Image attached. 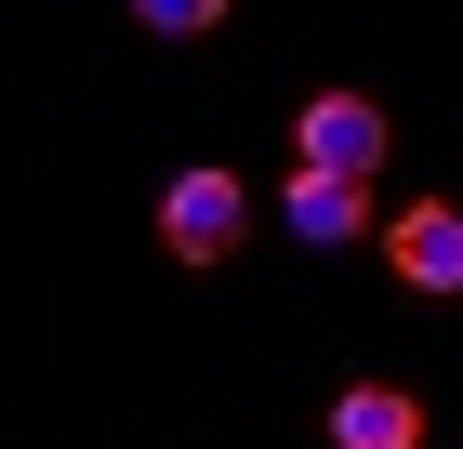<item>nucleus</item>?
<instances>
[{
    "label": "nucleus",
    "instance_id": "obj_2",
    "mask_svg": "<svg viewBox=\"0 0 463 449\" xmlns=\"http://www.w3.org/2000/svg\"><path fill=\"white\" fill-rule=\"evenodd\" d=\"M279 225L305 251H345L357 225H371V173H331V159H291V185H279Z\"/></svg>",
    "mask_w": 463,
    "mask_h": 449
},
{
    "label": "nucleus",
    "instance_id": "obj_1",
    "mask_svg": "<svg viewBox=\"0 0 463 449\" xmlns=\"http://www.w3.org/2000/svg\"><path fill=\"white\" fill-rule=\"evenodd\" d=\"M239 239H251V185H239V173L199 159V173L159 185V251H173V265H225Z\"/></svg>",
    "mask_w": 463,
    "mask_h": 449
},
{
    "label": "nucleus",
    "instance_id": "obj_4",
    "mask_svg": "<svg viewBox=\"0 0 463 449\" xmlns=\"http://www.w3.org/2000/svg\"><path fill=\"white\" fill-rule=\"evenodd\" d=\"M384 265L411 277V291H463V211H450V199H411V211L384 225Z\"/></svg>",
    "mask_w": 463,
    "mask_h": 449
},
{
    "label": "nucleus",
    "instance_id": "obj_3",
    "mask_svg": "<svg viewBox=\"0 0 463 449\" xmlns=\"http://www.w3.org/2000/svg\"><path fill=\"white\" fill-rule=\"evenodd\" d=\"M384 106H371V93H318V106H305V119H291V159H331V173H384Z\"/></svg>",
    "mask_w": 463,
    "mask_h": 449
},
{
    "label": "nucleus",
    "instance_id": "obj_6",
    "mask_svg": "<svg viewBox=\"0 0 463 449\" xmlns=\"http://www.w3.org/2000/svg\"><path fill=\"white\" fill-rule=\"evenodd\" d=\"M133 27H159V40H199V27H225V0H133Z\"/></svg>",
    "mask_w": 463,
    "mask_h": 449
},
{
    "label": "nucleus",
    "instance_id": "obj_5",
    "mask_svg": "<svg viewBox=\"0 0 463 449\" xmlns=\"http://www.w3.org/2000/svg\"><path fill=\"white\" fill-rule=\"evenodd\" d=\"M331 449H424V397L411 383H345L331 397Z\"/></svg>",
    "mask_w": 463,
    "mask_h": 449
}]
</instances>
